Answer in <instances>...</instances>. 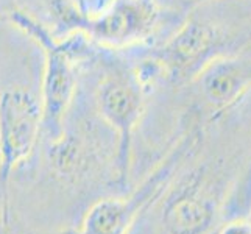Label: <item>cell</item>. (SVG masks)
I'll return each instance as SVG.
<instances>
[{
	"instance_id": "3957f363",
	"label": "cell",
	"mask_w": 251,
	"mask_h": 234,
	"mask_svg": "<svg viewBox=\"0 0 251 234\" xmlns=\"http://www.w3.org/2000/svg\"><path fill=\"white\" fill-rule=\"evenodd\" d=\"M99 106L101 116L117 130L120 136L122 166L128 169L131 136L144 108V94L139 80L131 72H114L99 86Z\"/></svg>"
},
{
	"instance_id": "277c9868",
	"label": "cell",
	"mask_w": 251,
	"mask_h": 234,
	"mask_svg": "<svg viewBox=\"0 0 251 234\" xmlns=\"http://www.w3.org/2000/svg\"><path fill=\"white\" fill-rule=\"evenodd\" d=\"M197 80L211 106H231L251 89V58L217 56L203 69Z\"/></svg>"
},
{
	"instance_id": "ba28073f",
	"label": "cell",
	"mask_w": 251,
	"mask_h": 234,
	"mask_svg": "<svg viewBox=\"0 0 251 234\" xmlns=\"http://www.w3.org/2000/svg\"><path fill=\"white\" fill-rule=\"evenodd\" d=\"M219 234H251V220H232L225 225Z\"/></svg>"
},
{
	"instance_id": "52a82bcc",
	"label": "cell",
	"mask_w": 251,
	"mask_h": 234,
	"mask_svg": "<svg viewBox=\"0 0 251 234\" xmlns=\"http://www.w3.org/2000/svg\"><path fill=\"white\" fill-rule=\"evenodd\" d=\"M72 91V74L63 55L53 56L50 61V74L47 84L50 114L58 117L66 108Z\"/></svg>"
},
{
	"instance_id": "6da1fadb",
	"label": "cell",
	"mask_w": 251,
	"mask_h": 234,
	"mask_svg": "<svg viewBox=\"0 0 251 234\" xmlns=\"http://www.w3.org/2000/svg\"><path fill=\"white\" fill-rule=\"evenodd\" d=\"M220 38L212 27L187 21L158 52V63L175 80L197 78L219 55Z\"/></svg>"
},
{
	"instance_id": "7a4b0ae2",
	"label": "cell",
	"mask_w": 251,
	"mask_h": 234,
	"mask_svg": "<svg viewBox=\"0 0 251 234\" xmlns=\"http://www.w3.org/2000/svg\"><path fill=\"white\" fill-rule=\"evenodd\" d=\"M158 21L156 0H112L105 11L89 22L88 30L103 44L125 47L149 38Z\"/></svg>"
},
{
	"instance_id": "5b68a950",
	"label": "cell",
	"mask_w": 251,
	"mask_h": 234,
	"mask_svg": "<svg viewBox=\"0 0 251 234\" xmlns=\"http://www.w3.org/2000/svg\"><path fill=\"white\" fill-rule=\"evenodd\" d=\"M214 219V202L197 184L179 189L167 202L162 215L170 234H206Z\"/></svg>"
},
{
	"instance_id": "8992f818",
	"label": "cell",
	"mask_w": 251,
	"mask_h": 234,
	"mask_svg": "<svg viewBox=\"0 0 251 234\" xmlns=\"http://www.w3.org/2000/svg\"><path fill=\"white\" fill-rule=\"evenodd\" d=\"M134 219V206L128 200L111 198L89 212L86 234H126Z\"/></svg>"
}]
</instances>
